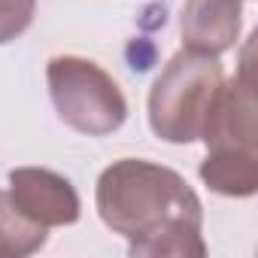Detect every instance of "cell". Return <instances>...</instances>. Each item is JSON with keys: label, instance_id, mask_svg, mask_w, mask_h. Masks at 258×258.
Wrapping results in <instances>:
<instances>
[{"label": "cell", "instance_id": "1", "mask_svg": "<svg viewBox=\"0 0 258 258\" xmlns=\"http://www.w3.org/2000/svg\"><path fill=\"white\" fill-rule=\"evenodd\" d=\"M100 222L127 240L134 258H201L204 204L176 170L143 161H112L94 188Z\"/></svg>", "mask_w": 258, "mask_h": 258}, {"label": "cell", "instance_id": "2", "mask_svg": "<svg viewBox=\"0 0 258 258\" xmlns=\"http://www.w3.org/2000/svg\"><path fill=\"white\" fill-rule=\"evenodd\" d=\"M225 82L216 55L176 52L149 88V127L164 143H195Z\"/></svg>", "mask_w": 258, "mask_h": 258}, {"label": "cell", "instance_id": "3", "mask_svg": "<svg viewBox=\"0 0 258 258\" xmlns=\"http://www.w3.org/2000/svg\"><path fill=\"white\" fill-rule=\"evenodd\" d=\"M46 82L58 118L88 137H109L127 118V100L118 82L94 61L58 55L46 67Z\"/></svg>", "mask_w": 258, "mask_h": 258}, {"label": "cell", "instance_id": "4", "mask_svg": "<svg viewBox=\"0 0 258 258\" xmlns=\"http://www.w3.org/2000/svg\"><path fill=\"white\" fill-rule=\"evenodd\" d=\"M207 149H249L258 152V124H255V91L249 58H243L240 73L225 79L210 118L201 131Z\"/></svg>", "mask_w": 258, "mask_h": 258}, {"label": "cell", "instance_id": "5", "mask_svg": "<svg viewBox=\"0 0 258 258\" xmlns=\"http://www.w3.org/2000/svg\"><path fill=\"white\" fill-rule=\"evenodd\" d=\"M10 195L16 207L43 228L76 225L82 204L73 182L46 167H16L10 170Z\"/></svg>", "mask_w": 258, "mask_h": 258}, {"label": "cell", "instance_id": "6", "mask_svg": "<svg viewBox=\"0 0 258 258\" xmlns=\"http://www.w3.org/2000/svg\"><path fill=\"white\" fill-rule=\"evenodd\" d=\"M243 28V0H185L179 16L182 46L201 55H225Z\"/></svg>", "mask_w": 258, "mask_h": 258}, {"label": "cell", "instance_id": "7", "mask_svg": "<svg viewBox=\"0 0 258 258\" xmlns=\"http://www.w3.org/2000/svg\"><path fill=\"white\" fill-rule=\"evenodd\" d=\"M201 179L210 191L225 198H252L258 191V152L249 149H207Z\"/></svg>", "mask_w": 258, "mask_h": 258}, {"label": "cell", "instance_id": "8", "mask_svg": "<svg viewBox=\"0 0 258 258\" xmlns=\"http://www.w3.org/2000/svg\"><path fill=\"white\" fill-rule=\"evenodd\" d=\"M49 240V228L31 222L13 201L10 191H0V258H28L40 252Z\"/></svg>", "mask_w": 258, "mask_h": 258}, {"label": "cell", "instance_id": "9", "mask_svg": "<svg viewBox=\"0 0 258 258\" xmlns=\"http://www.w3.org/2000/svg\"><path fill=\"white\" fill-rule=\"evenodd\" d=\"M37 13V0H0V46L19 40Z\"/></svg>", "mask_w": 258, "mask_h": 258}]
</instances>
